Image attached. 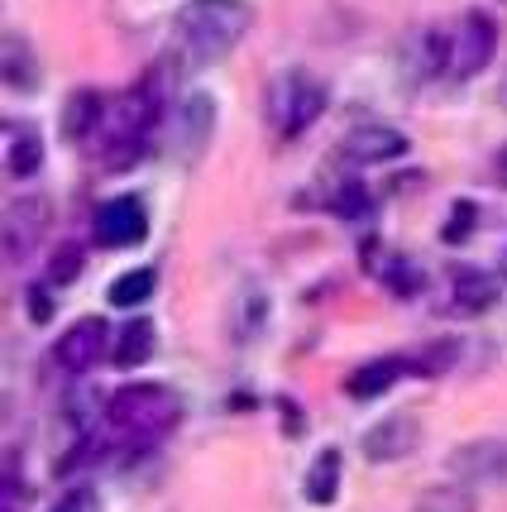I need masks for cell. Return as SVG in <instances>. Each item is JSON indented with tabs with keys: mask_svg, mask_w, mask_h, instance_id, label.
Wrapping results in <instances>:
<instances>
[{
	"mask_svg": "<svg viewBox=\"0 0 507 512\" xmlns=\"http://www.w3.org/2000/svg\"><path fill=\"white\" fill-rule=\"evenodd\" d=\"M254 29L249 0H187L173 15V39L187 67H211L230 58Z\"/></svg>",
	"mask_w": 507,
	"mask_h": 512,
	"instance_id": "6da1fadb",
	"label": "cell"
},
{
	"mask_svg": "<svg viewBox=\"0 0 507 512\" xmlns=\"http://www.w3.org/2000/svg\"><path fill=\"white\" fill-rule=\"evenodd\" d=\"M111 422L134 436V441H158L168 436L177 422H182V398H177L168 383H125L115 388L111 402H106Z\"/></svg>",
	"mask_w": 507,
	"mask_h": 512,
	"instance_id": "7a4b0ae2",
	"label": "cell"
},
{
	"mask_svg": "<svg viewBox=\"0 0 507 512\" xmlns=\"http://www.w3.org/2000/svg\"><path fill=\"white\" fill-rule=\"evenodd\" d=\"M326 101H331V91L321 77H311L302 67H292L287 77H278V87L268 96V115H273V130L283 134V139H297V134H307L321 111H326Z\"/></svg>",
	"mask_w": 507,
	"mask_h": 512,
	"instance_id": "3957f363",
	"label": "cell"
},
{
	"mask_svg": "<svg viewBox=\"0 0 507 512\" xmlns=\"http://www.w3.org/2000/svg\"><path fill=\"white\" fill-rule=\"evenodd\" d=\"M498 53V20L488 10H464V20L450 34V77H474L484 72Z\"/></svg>",
	"mask_w": 507,
	"mask_h": 512,
	"instance_id": "277c9868",
	"label": "cell"
},
{
	"mask_svg": "<svg viewBox=\"0 0 507 512\" xmlns=\"http://www.w3.org/2000/svg\"><path fill=\"white\" fill-rule=\"evenodd\" d=\"M91 235L101 249H130L149 235V211L139 197H111L96 206V221H91Z\"/></svg>",
	"mask_w": 507,
	"mask_h": 512,
	"instance_id": "5b68a950",
	"label": "cell"
},
{
	"mask_svg": "<svg viewBox=\"0 0 507 512\" xmlns=\"http://www.w3.org/2000/svg\"><path fill=\"white\" fill-rule=\"evenodd\" d=\"M450 479H460L469 489H488L507 479V436H484V441H464L450 455Z\"/></svg>",
	"mask_w": 507,
	"mask_h": 512,
	"instance_id": "8992f818",
	"label": "cell"
},
{
	"mask_svg": "<svg viewBox=\"0 0 507 512\" xmlns=\"http://www.w3.org/2000/svg\"><path fill=\"white\" fill-rule=\"evenodd\" d=\"M106 340H111V326H106L101 316H82V321H72V326L58 335L53 359H58V369H63V374H87L91 364L101 359Z\"/></svg>",
	"mask_w": 507,
	"mask_h": 512,
	"instance_id": "52a82bcc",
	"label": "cell"
},
{
	"mask_svg": "<svg viewBox=\"0 0 507 512\" xmlns=\"http://www.w3.org/2000/svg\"><path fill=\"white\" fill-rule=\"evenodd\" d=\"M421 446V422L412 412H393V417H383L364 431V460H374V465H393L402 455H412Z\"/></svg>",
	"mask_w": 507,
	"mask_h": 512,
	"instance_id": "ba28073f",
	"label": "cell"
},
{
	"mask_svg": "<svg viewBox=\"0 0 507 512\" xmlns=\"http://www.w3.org/2000/svg\"><path fill=\"white\" fill-rule=\"evenodd\" d=\"M44 225H48V201H44V197L10 201V211H5V254H10L15 264H20L24 254L39 245Z\"/></svg>",
	"mask_w": 507,
	"mask_h": 512,
	"instance_id": "9c48e42d",
	"label": "cell"
},
{
	"mask_svg": "<svg viewBox=\"0 0 507 512\" xmlns=\"http://www.w3.org/2000/svg\"><path fill=\"white\" fill-rule=\"evenodd\" d=\"M407 154V134L393 125H359L345 134V158L354 163H393Z\"/></svg>",
	"mask_w": 507,
	"mask_h": 512,
	"instance_id": "30bf717a",
	"label": "cell"
},
{
	"mask_svg": "<svg viewBox=\"0 0 507 512\" xmlns=\"http://www.w3.org/2000/svg\"><path fill=\"white\" fill-rule=\"evenodd\" d=\"M111 115V101L101 96L96 87H82L67 96L63 106V139H72V144H82V139H91V134L101 130V120Z\"/></svg>",
	"mask_w": 507,
	"mask_h": 512,
	"instance_id": "8fae6325",
	"label": "cell"
},
{
	"mask_svg": "<svg viewBox=\"0 0 507 512\" xmlns=\"http://www.w3.org/2000/svg\"><path fill=\"white\" fill-rule=\"evenodd\" d=\"M402 374H417V364L412 359H402V355H383V359H369V364H359L350 374V383H345V393L350 398H378V393H388Z\"/></svg>",
	"mask_w": 507,
	"mask_h": 512,
	"instance_id": "7c38bea8",
	"label": "cell"
},
{
	"mask_svg": "<svg viewBox=\"0 0 507 512\" xmlns=\"http://www.w3.org/2000/svg\"><path fill=\"white\" fill-rule=\"evenodd\" d=\"M44 163V139L34 125H20V120H5V168L10 178H34Z\"/></svg>",
	"mask_w": 507,
	"mask_h": 512,
	"instance_id": "4fadbf2b",
	"label": "cell"
},
{
	"mask_svg": "<svg viewBox=\"0 0 507 512\" xmlns=\"http://www.w3.org/2000/svg\"><path fill=\"white\" fill-rule=\"evenodd\" d=\"M450 297H455V302H450L455 312L479 316L498 302V283L488 278L484 268H455V273H450Z\"/></svg>",
	"mask_w": 507,
	"mask_h": 512,
	"instance_id": "5bb4252c",
	"label": "cell"
},
{
	"mask_svg": "<svg viewBox=\"0 0 507 512\" xmlns=\"http://www.w3.org/2000/svg\"><path fill=\"white\" fill-rule=\"evenodd\" d=\"M154 345H158V326L149 321V316H134V321H125L120 331H115V364L120 369H139V364H149L154 359Z\"/></svg>",
	"mask_w": 507,
	"mask_h": 512,
	"instance_id": "9a60e30c",
	"label": "cell"
},
{
	"mask_svg": "<svg viewBox=\"0 0 507 512\" xmlns=\"http://www.w3.org/2000/svg\"><path fill=\"white\" fill-rule=\"evenodd\" d=\"M216 130V101L211 96H187L182 106H177V139L187 144V154L197 158L206 149V139Z\"/></svg>",
	"mask_w": 507,
	"mask_h": 512,
	"instance_id": "2e32d148",
	"label": "cell"
},
{
	"mask_svg": "<svg viewBox=\"0 0 507 512\" xmlns=\"http://www.w3.org/2000/svg\"><path fill=\"white\" fill-rule=\"evenodd\" d=\"M340 469H345L340 450H321V455L311 460L307 479H302V493H307V503H316V508L335 503V493H340Z\"/></svg>",
	"mask_w": 507,
	"mask_h": 512,
	"instance_id": "e0dca14e",
	"label": "cell"
},
{
	"mask_svg": "<svg viewBox=\"0 0 507 512\" xmlns=\"http://www.w3.org/2000/svg\"><path fill=\"white\" fill-rule=\"evenodd\" d=\"M412 512H479V498H474V489L469 484H431V489H421L417 508Z\"/></svg>",
	"mask_w": 507,
	"mask_h": 512,
	"instance_id": "ac0fdd59",
	"label": "cell"
},
{
	"mask_svg": "<svg viewBox=\"0 0 507 512\" xmlns=\"http://www.w3.org/2000/svg\"><path fill=\"white\" fill-rule=\"evenodd\" d=\"M154 283H158L154 268H130V273L115 278L106 297H111V307H125V312H130V307H144V302L154 297Z\"/></svg>",
	"mask_w": 507,
	"mask_h": 512,
	"instance_id": "d6986e66",
	"label": "cell"
},
{
	"mask_svg": "<svg viewBox=\"0 0 507 512\" xmlns=\"http://www.w3.org/2000/svg\"><path fill=\"white\" fill-rule=\"evenodd\" d=\"M5 82L15 91H34L39 87V67L29 44H20V34H5Z\"/></svg>",
	"mask_w": 507,
	"mask_h": 512,
	"instance_id": "ffe728a7",
	"label": "cell"
},
{
	"mask_svg": "<svg viewBox=\"0 0 507 512\" xmlns=\"http://www.w3.org/2000/svg\"><path fill=\"white\" fill-rule=\"evenodd\" d=\"M82 264H87V259H82V245H72V240H67V245H58V249H53V259H48V283H53V288L72 283V278L82 273Z\"/></svg>",
	"mask_w": 507,
	"mask_h": 512,
	"instance_id": "44dd1931",
	"label": "cell"
},
{
	"mask_svg": "<svg viewBox=\"0 0 507 512\" xmlns=\"http://www.w3.org/2000/svg\"><path fill=\"white\" fill-rule=\"evenodd\" d=\"M331 206H335V216H345V221H364V216L374 211V201H369V192H364L359 182H345L331 197Z\"/></svg>",
	"mask_w": 507,
	"mask_h": 512,
	"instance_id": "7402d4cb",
	"label": "cell"
},
{
	"mask_svg": "<svg viewBox=\"0 0 507 512\" xmlns=\"http://www.w3.org/2000/svg\"><path fill=\"white\" fill-rule=\"evenodd\" d=\"M474 201H455V225H445L441 235L450 240V245H460V240H469V230H474Z\"/></svg>",
	"mask_w": 507,
	"mask_h": 512,
	"instance_id": "603a6c76",
	"label": "cell"
},
{
	"mask_svg": "<svg viewBox=\"0 0 507 512\" xmlns=\"http://www.w3.org/2000/svg\"><path fill=\"white\" fill-rule=\"evenodd\" d=\"M53 512H101V498H96L91 489H72Z\"/></svg>",
	"mask_w": 507,
	"mask_h": 512,
	"instance_id": "cb8c5ba5",
	"label": "cell"
},
{
	"mask_svg": "<svg viewBox=\"0 0 507 512\" xmlns=\"http://www.w3.org/2000/svg\"><path fill=\"white\" fill-rule=\"evenodd\" d=\"M48 288H53V283H34V288L24 292V297H29V316H34V321H48V316H53V297H48Z\"/></svg>",
	"mask_w": 507,
	"mask_h": 512,
	"instance_id": "d4e9b609",
	"label": "cell"
},
{
	"mask_svg": "<svg viewBox=\"0 0 507 512\" xmlns=\"http://www.w3.org/2000/svg\"><path fill=\"white\" fill-rule=\"evenodd\" d=\"M493 178H498V182L507 187V144L498 149V158H493Z\"/></svg>",
	"mask_w": 507,
	"mask_h": 512,
	"instance_id": "484cf974",
	"label": "cell"
},
{
	"mask_svg": "<svg viewBox=\"0 0 507 512\" xmlns=\"http://www.w3.org/2000/svg\"><path fill=\"white\" fill-rule=\"evenodd\" d=\"M498 101H503V111H507V82H503V87H498Z\"/></svg>",
	"mask_w": 507,
	"mask_h": 512,
	"instance_id": "4316f807",
	"label": "cell"
},
{
	"mask_svg": "<svg viewBox=\"0 0 507 512\" xmlns=\"http://www.w3.org/2000/svg\"><path fill=\"white\" fill-rule=\"evenodd\" d=\"M503 273H507V249H503Z\"/></svg>",
	"mask_w": 507,
	"mask_h": 512,
	"instance_id": "83f0119b",
	"label": "cell"
}]
</instances>
